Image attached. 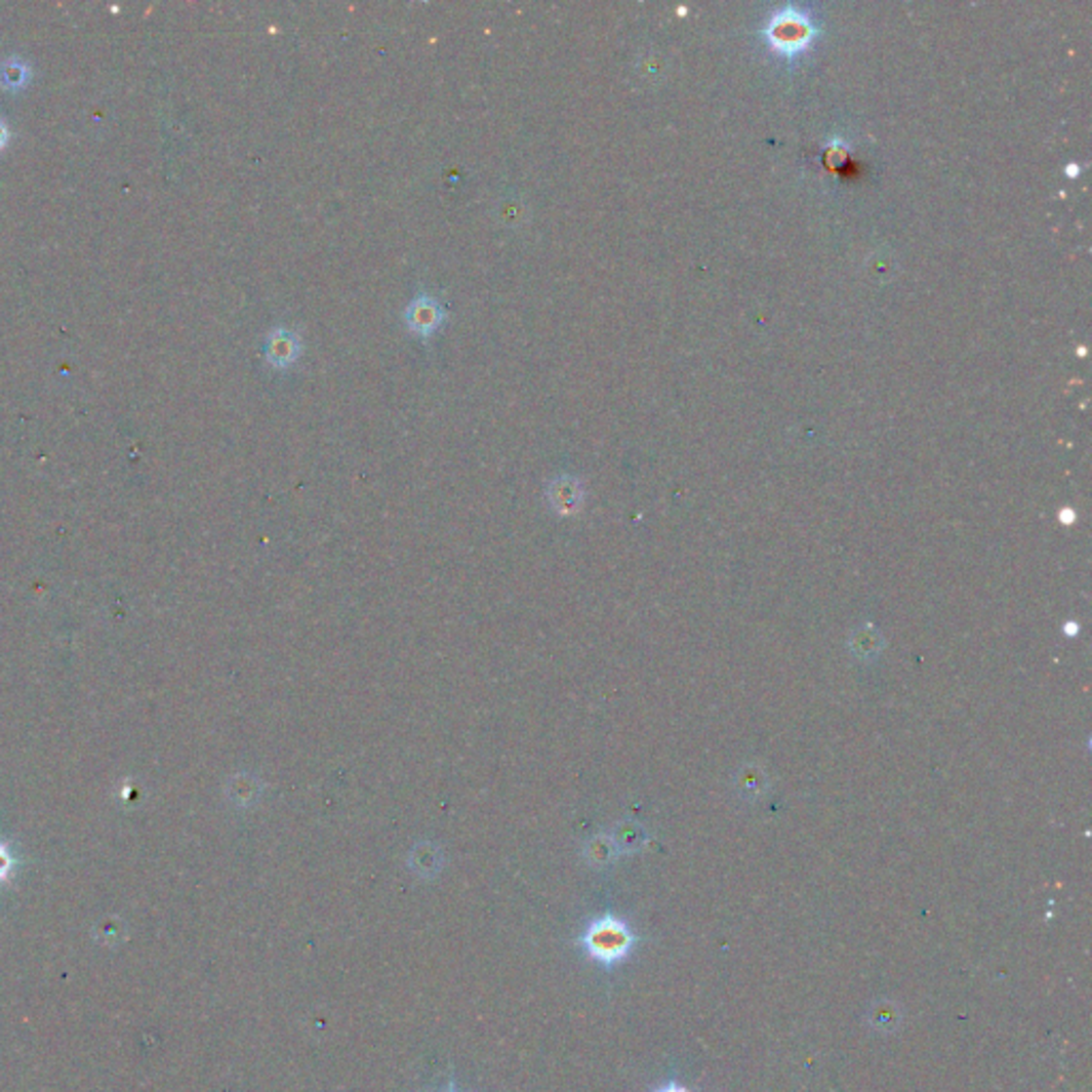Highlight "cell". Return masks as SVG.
<instances>
[{
  "label": "cell",
  "mask_w": 1092,
  "mask_h": 1092,
  "mask_svg": "<svg viewBox=\"0 0 1092 1092\" xmlns=\"http://www.w3.org/2000/svg\"><path fill=\"white\" fill-rule=\"evenodd\" d=\"M636 944V937L631 933L629 926L615 915H602L593 919V922L585 928L581 935V946L585 953L595 962L617 964L624 960Z\"/></svg>",
  "instance_id": "6da1fadb"
},
{
  "label": "cell",
  "mask_w": 1092,
  "mask_h": 1092,
  "mask_svg": "<svg viewBox=\"0 0 1092 1092\" xmlns=\"http://www.w3.org/2000/svg\"><path fill=\"white\" fill-rule=\"evenodd\" d=\"M444 318L446 309L429 295H419L404 312L408 329L421 338H429L444 323Z\"/></svg>",
  "instance_id": "7a4b0ae2"
},
{
  "label": "cell",
  "mask_w": 1092,
  "mask_h": 1092,
  "mask_svg": "<svg viewBox=\"0 0 1092 1092\" xmlns=\"http://www.w3.org/2000/svg\"><path fill=\"white\" fill-rule=\"evenodd\" d=\"M768 37L781 50H798L804 43L811 39V26L804 16L798 14H784L773 20V24L768 28Z\"/></svg>",
  "instance_id": "3957f363"
},
{
  "label": "cell",
  "mask_w": 1092,
  "mask_h": 1092,
  "mask_svg": "<svg viewBox=\"0 0 1092 1092\" xmlns=\"http://www.w3.org/2000/svg\"><path fill=\"white\" fill-rule=\"evenodd\" d=\"M299 352H302V342H299V338L293 331L278 327L269 333L265 344V354H267V361L273 367L284 370V367L293 365L297 361Z\"/></svg>",
  "instance_id": "277c9868"
},
{
  "label": "cell",
  "mask_w": 1092,
  "mask_h": 1092,
  "mask_svg": "<svg viewBox=\"0 0 1092 1092\" xmlns=\"http://www.w3.org/2000/svg\"><path fill=\"white\" fill-rule=\"evenodd\" d=\"M553 491L557 493L555 504L559 506V508L563 506V508H566V510H572V508H574V504H579V502H581V489H579L577 482L570 480V478H563V480L555 482V489H553Z\"/></svg>",
  "instance_id": "5b68a950"
},
{
  "label": "cell",
  "mask_w": 1092,
  "mask_h": 1092,
  "mask_svg": "<svg viewBox=\"0 0 1092 1092\" xmlns=\"http://www.w3.org/2000/svg\"><path fill=\"white\" fill-rule=\"evenodd\" d=\"M14 867H16L14 856H11V852L7 849V845L0 843V883H5V881L11 877V872H14Z\"/></svg>",
  "instance_id": "8992f818"
},
{
  "label": "cell",
  "mask_w": 1092,
  "mask_h": 1092,
  "mask_svg": "<svg viewBox=\"0 0 1092 1092\" xmlns=\"http://www.w3.org/2000/svg\"><path fill=\"white\" fill-rule=\"evenodd\" d=\"M658 1092H687V1090H685V1088H683V1086H676V1084H668V1086H664V1088H660V1090H658Z\"/></svg>",
  "instance_id": "52a82bcc"
},
{
  "label": "cell",
  "mask_w": 1092,
  "mask_h": 1092,
  "mask_svg": "<svg viewBox=\"0 0 1092 1092\" xmlns=\"http://www.w3.org/2000/svg\"><path fill=\"white\" fill-rule=\"evenodd\" d=\"M448 1092H455V1090H448Z\"/></svg>",
  "instance_id": "ba28073f"
}]
</instances>
